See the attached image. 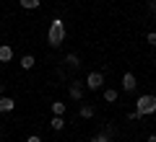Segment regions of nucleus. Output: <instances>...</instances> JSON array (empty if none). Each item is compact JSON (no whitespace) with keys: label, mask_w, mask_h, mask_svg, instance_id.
Returning a JSON list of instances; mask_svg holds the SVG:
<instances>
[{"label":"nucleus","mask_w":156,"mask_h":142,"mask_svg":"<svg viewBox=\"0 0 156 142\" xmlns=\"http://www.w3.org/2000/svg\"><path fill=\"white\" fill-rule=\"evenodd\" d=\"M65 21H62V18H52V23H50V28H47V44H50V47H60L62 41H65Z\"/></svg>","instance_id":"1"},{"label":"nucleus","mask_w":156,"mask_h":142,"mask_svg":"<svg viewBox=\"0 0 156 142\" xmlns=\"http://www.w3.org/2000/svg\"><path fill=\"white\" fill-rule=\"evenodd\" d=\"M135 111H138L140 116H151V114H156V96H151V93L138 96V101H135Z\"/></svg>","instance_id":"2"},{"label":"nucleus","mask_w":156,"mask_h":142,"mask_svg":"<svg viewBox=\"0 0 156 142\" xmlns=\"http://www.w3.org/2000/svg\"><path fill=\"white\" fill-rule=\"evenodd\" d=\"M89 91H99L101 85H104V75L101 72H89V78H86V83H83Z\"/></svg>","instance_id":"3"},{"label":"nucleus","mask_w":156,"mask_h":142,"mask_svg":"<svg viewBox=\"0 0 156 142\" xmlns=\"http://www.w3.org/2000/svg\"><path fill=\"white\" fill-rule=\"evenodd\" d=\"M135 88H138V80H135V75L133 72H125L122 75V91H135Z\"/></svg>","instance_id":"4"},{"label":"nucleus","mask_w":156,"mask_h":142,"mask_svg":"<svg viewBox=\"0 0 156 142\" xmlns=\"http://www.w3.org/2000/svg\"><path fill=\"white\" fill-rule=\"evenodd\" d=\"M83 88H86L83 83L73 80V83H70V98H73V101H81V98H83Z\"/></svg>","instance_id":"5"},{"label":"nucleus","mask_w":156,"mask_h":142,"mask_svg":"<svg viewBox=\"0 0 156 142\" xmlns=\"http://www.w3.org/2000/svg\"><path fill=\"white\" fill-rule=\"evenodd\" d=\"M16 109V101L11 96H0V114H8V111Z\"/></svg>","instance_id":"6"},{"label":"nucleus","mask_w":156,"mask_h":142,"mask_svg":"<svg viewBox=\"0 0 156 142\" xmlns=\"http://www.w3.org/2000/svg\"><path fill=\"white\" fill-rule=\"evenodd\" d=\"M13 60V49L8 44H0V62H11Z\"/></svg>","instance_id":"7"},{"label":"nucleus","mask_w":156,"mask_h":142,"mask_svg":"<svg viewBox=\"0 0 156 142\" xmlns=\"http://www.w3.org/2000/svg\"><path fill=\"white\" fill-rule=\"evenodd\" d=\"M117 96H120V91H117V88H107V91H104V101H107V104H115Z\"/></svg>","instance_id":"8"},{"label":"nucleus","mask_w":156,"mask_h":142,"mask_svg":"<svg viewBox=\"0 0 156 142\" xmlns=\"http://www.w3.org/2000/svg\"><path fill=\"white\" fill-rule=\"evenodd\" d=\"M34 65H37V60H34L31 54H23V57H21V67H23V70H31Z\"/></svg>","instance_id":"9"},{"label":"nucleus","mask_w":156,"mask_h":142,"mask_svg":"<svg viewBox=\"0 0 156 142\" xmlns=\"http://www.w3.org/2000/svg\"><path fill=\"white\" fill-rule=\"evenodd\" d=\"M21 3V8H26V11H34V8L42 5V0H18Z\"/></svg>","instance_id":"10"},{"label":"nucleus","mask_w":156,"mask_h":142,"mask_svg":"<svg viewBox=\"0 0 156 142\" xmlns=\"http://www.w3.org/2000/svg\"><path fill=\"white\" fill-rule=\"evenodd\" d=\"M78 114H81V119H91V116H94V106H81V109H78Z\"/></svg>","instance_id":"11"},{"label":"nucleus","mask_w":156,"mask_h":142,"mask_svg":"<svg viewBox=\"0 0 156 142\" xmlns=\"http://www.w3.org/2000/svg\"><path fill=\"white\" fill-rule=\"evenodd\" d=\"M65 109H68V106L62 104V101H55V104H52V114H55V116H62V114H65Z\"/></svg>","instance_id":"12"},{"label":"nucleus","mask_w":156,"mask_h":142,"mask_svg":"<svg viewBox=\"0 0 156 142\" xmlns=\"http://www.w3.org/2000/svg\"><path fill=\"white\" fill-rule=\"evenodd\" d=\"M50 127H52V129H55V132H60L62 127H65V119H62V116H52V121H50Z\"/></svg>","instance_id":"13"},{"label":"nucleus","mask_w":156,"mask_h":142,"mask_svg":"<svg viewBox=\"0 0 156 142\" xmlns=\"http://www.w3.org/2000/svg\"><path fill=\"white\" fill-rule=\"evenodd\" d=\"M65 65H68V67H78V65H81L78 54H68V57H65Z\"/></svg>","instance_id":"14"},{"label":"nucleus","mask_w":156,"mask_h":142,"mask_svg":"<svg viewBox=\"0 0 156 142\" xmlns=\"http://www.w3.org/2000/svg\"><path fill=\"white\" fill-rule=\"evenodd\" d=\"M89 142H109V134H107V132H101V134H94Z\"/></svg>","instance_id":"15"},{"label":"nucleus","mask_w":156,"mask_h":142,"mask_svg":"<svg viewBox=\"0 0 156 142\" xmlns=\"http://www.w3.org/2000/svg\"><path fill=\"white\" fill-rule=\"evenodd\" d=\"M128 119H130V121H138V119H143V116H140V114H138V111H135V109H133V111H130V114H128Z\"/></svg>","instance_id":"16"},{"label":"nucleus","mask_w":156,"mask_h":142,"mask_svg":"<svg viewBox=\"0 0 156 142\" xmlns=\"http://www.w3.org/2000/svg\"><path fill=\"white\" fill-rule=\"evenodd\" d=\"M146 41H148V44H151V47H156V31H151V34H148V36H146Z\"/></svg>","instance_id":"17"},{"label":"nucleus","mask_w":156,"mask_h":142,"mask_svg":"<svg viewBox=\"0 0 156 142\" xmlns=\"http://www.w3.org/2000/svg\"><path fill=\"white\" fill-rule=\"evenodd\" d=\"M148 13H156V0H148Z\"/></svg>","instance_id":"18"},{"label":"nucleus","mask_w":156,"mask_h":142,"mask_svg":"<svg viewBox=\"0 0 156 142\" xmlns=\"http://www.w3.org/2000/svg\"><path fill=\"white\" fill-rule=\"evenodd\" d=\"M26 142H42V137H37V134H31V137H29Z\"/></svg>","instance_id":"19"},{"label":"nucleus","mask_w":156,"mask_h":142,"mask_svg":"<svg viewBox=\"0 0 156 142\" xmlns=\"http://www.w3.org/2000/svg\"><path fill=\"white\" fill-rule=\"evenodd\" d=\"M0 96H5V88H3V83H0Z\"/></svg>","instance_id":"20"},{"label":"nucleus","mask_w":156,"mask_h":142,"mask_svg":"<svg viewBox=\"0 0 156 142\" xmlns=\"http://www.w3.org/2000/svg\"><path fill=\"white\" fill-rule=\"evenodd\" d=\"M148 142H156V134H151V137H148Z\"/></svg>","instance_id":"21"},{"label":"nucleus","mask_w":156,"mask_h":142,"mask_svg":"<svg viewBox=\"0 0 156 142\" xmlns=\"http://www.w3.org/2000/svg\"><path fill=\"white\" fill-rule=\"evenodd\" d=\"M0 28H3V26H0Z\"/></svg>","instance_id":"22"}]
</instances>
